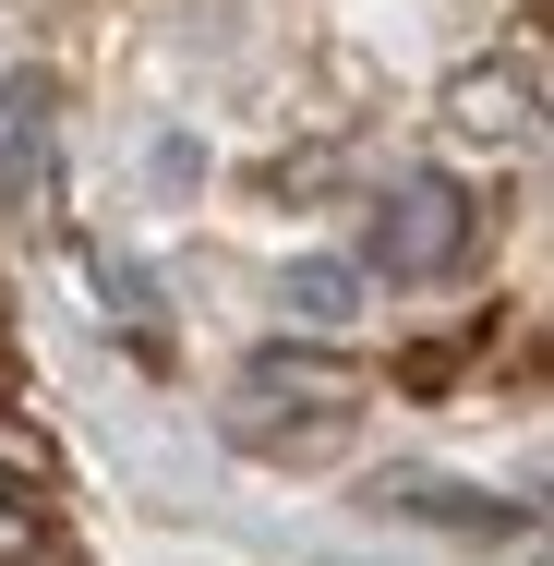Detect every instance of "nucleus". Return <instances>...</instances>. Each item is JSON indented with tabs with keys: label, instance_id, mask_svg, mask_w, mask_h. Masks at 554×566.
<instances>
[{
	"label": "nucleus",
	"instance_id": "obj_1",
	"mask_svg": "<svg viewBox=\"0 0 554 566\" xmlns=\"http://www.w3.org/2000/svg\"><path fill=\"white\" fill-rule=\"evenodd\" d=\"M458 241H470V193L446 169H410L398 193H374V265L386 277H446Z\"/></svg>",
	"mask_w": 554,
	"mask_h": 566
},
{
	"label": "nucleus",
	"instance_id": "obj_2",
	"mask_svg": "<svg viewBox=\"0 0 554 566\" xmlns=\"http://www.w3.org/2000/svg\"><path fill=\"white\" fill-rule=\"evenodd\" d=\"M337 410H349V386H337L314 349H265V361L229 386V422H241V434H314Z\"/></svg>",
	"mask_w": 554,
	"mask_h": 566
},
{
	"label": "nucleus",
	"instance_id": "obj_3",
	"mask_svg": "<svg viewBox=\"0 0 554 566\" xmlns=\"http://www.w3.org/2000/svg\"><path fill=\"white\" fill-rule=\"evenodd\" d=\"M278 314H290V326H314V338H362L374 290H362V265H349V253H302V265L278 277Z\"/></svg>",
	"mask_w": 554,
	"mask_h": 566
},
{
	"label": "nucleus",
	"instance_id": "obj_4",
	"mask_svg": "<svg viewBox=\"0 0 554 566\" xmlns=\"http://www.w3.org/2000/svg\"><path fill=\"white\" fill-rule=\"evenodd\" d=\"M0 193L12 206L49 193V73H12L0 85Z\"/></svg>",
	"mask_w": 554,
	"mask_h": 566
},
{
	"label": "nucleus",
	"instance_id": "obj_5",
	"mask_svg": "<svg viewBox=\"0 0 554 566\" xmlns=\"http://www.w3.org/2000/svg\"><path fill=\"white\" fill-rule=\"evenodd\" d=\"M386 506H398V518H446V531H494V518H519V506H494V494H458V482H410V470L386 482Z\"/></svg>",
	"mask_w": 554,
	"mask_h": 566
},
{
	"label": "nucleus",
	"instance_id": "obj_6",
	"mask_svg": "<svg viewBox=\"0 0 554 566\" xmlns=\"http://www.w3.org/2000/svg\"><path fill=\"white\" fill-rule=\"evenodd\" d=\"M24 555V506H12V494H0V566Z\"/></svg>",
	"mask_w": 554,
	"mask_h": 566
}]
</instances>
